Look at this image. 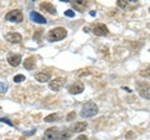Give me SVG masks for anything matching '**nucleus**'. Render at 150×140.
<instances>
[{
	"mask_svg": "<svg viewBox=\"0 0 150 140\" xmlns=\"http://www.w3.org/2000/svg\"><path fill=\"white\" fill-rule=\"evenodd\" d=\"M50 78H51V75H50V73H48V71H39V73H36L35 74V79L38 81H40V83H45V81H49L50 80Z\"/></svg>",
	"mask_w": 150,
	"mask_h": 140,
	"instance_id": "obj_12",
	"label": "nucleus"
},
{
	"mask_svg": "<svg viewBox=\"0 0 150 140\" xmlns=\"http://www.w3.org/2000/svg\"><path fill=\"white\" fill-rule=\"evenodd\" d=\"M64 78H55L51 81H49V88L53 91H59L64 86Z\"/></svg>",
	"mask_w": 150,
	"mask_h": 140,
	"instance_id": "obj_5",
	"label": "nucleus"
},
{
	"mask_svg": "<svg viewBox=\"0 0 150 140\" xmlns=\"http://www.w3.org/2000/svg\"><path fill=\"white\" fill-rule=\"evenodd\" d=\"M35 132H36V130H30V132L25 133V136H29V135H33V134H35Z\"/></svg>",
	"mask_w": 150,
	"mask_h": 140,
	"instance_id": "obj_26",
	"label": "nucleus"
},
{
	"mask_svg": "<svg viewBox=\"0 0 150 140\" xmlns=\"http://www.w3.org/2000/svg\"><path fill=\"white\" fill-rule=\"evenodd\" d=\"M30 19L34 23H36V24H46V23H48V20H46L43 15H40L39 13H35V11L30 13Z\"/></svg>",
	"mask_w": 150,
	"mask_h": 140,
	"instance_id": "obj_11",
	"label": "nucleus"
},
{
	"mask_svg": "<svg viewBox=\"0 0 150 140\" xmlns=\"http://www.w3.org/2000/svg\"><path fill=\"white\" fill-rule=\"evenodd\" d=\"M71 5L74 6L75 10L78 11H83L84 9L86 6V1H84V0H78V1H71Z\"/></svg>",
	"mask_w": 150,
	"mask_h": 140,
	"instance_id": "obj_15",
	"label": "nucleus"
},
{
	"mask_svg": "<svg viewBox=\"0 0 150 140\" xmlns=\"http://www.w3.org/2000/svg\"><path fill=\"white\" fill-rule=\"evenodd\" d=\"M58 119H59V115L58 114H50L48 116H45L44 121H45V123H53V121L58 120Z\"/></svg>",
	"mask_w": 150,
	"mask_h": 140,
	"instance_id": "obj_18",
	"label": "nucleus"
},
{
	"mask_svg": "<svg viewBox=\"0 0 150 140\" xmlns=\"http://www.w3.org/2000/svg\"><path fill=\"white\" fill-rule=\"evenodd\" d=\"M43 139L44 140H58L59 139V130L56 128H49L48 130H45Z\"/></svg>",
	"mask_w": 150,
	"mask_h": 140,
	"instance_id": "obj_6",
	"label": "nucleus"
},
{
	"mask_svg": "<svg viewBox=\"0 0 150 140\" xmlns=\"http://www.w3.org/2000/svg\"><path fill=\"white\" fill-rule=\"evenodd\" d=\"M0 121H1V123H6L8 125H10V127H13V125H14L10 120H9V119H5V118H1V119H0Z\"/></svg>",
	"mask_w": 150,
	"mask_h": 140,
	"instance_id": "obj_24",
	"label": "nucleus"
},
{
	"mask_svg": "<svg viewBox=\"0 0 150 140\" xmlns=\"http://www.w3.org/2000/svg\"><path fill=\"white\" fill-rule=\"evenodd\" d=\"M6 90H8V85H6V84L0 83V93L4 94V93H6Z\"/></svg>",
	"mask_w": 150,
	"mask_h": 140,
	"instance_id": "obj_21",
	"label": "nucleus"
},
{
	"mask_svg": "<svg viewBox=\"0 0 150 140\" xmlns=\"http://www.w3.org/2000/svg\"><path fill=\"white\" fill-rule=\"evenodd\" d=\"M138 91L142 98H144V99L149 100V84L148 83H143L140 84V85L138 86Z\"/></svg>",
	"mask_w": 150,
	"mask_h": 140,
	"instance_id": "obj_10",
	"label": "nucleus"
},
{
	"mask_svg": "<svg viewBox=\"0 0 150 140\" xmlns=\"http://www.w3.org/2000/svg\"><path fill=\"white\" fill-rule=\"evenodd\" d=\"M83 91H84V84L81 81H76V83H74L69 86V93L73 94V95L81 94Z\"/></svg>",
	"mask_w": 150,
	"mask_h": 140,
	"instance_id": "obj_7",
	"label": "nucleus"
},
{
	"mask_svg": "<svg viewBox=\"0 0 150 140\" xmlns=\"http://www.w3.org/2000/svg\"><path fill=\"white\" fill-rule=\"evenodd\" d=\"M75 116H76V114H75V111H71V113H70L68 116H67V120L68 121H70V120H73L74 118H75Z\"/></svg>",
	"mask_w": 150,
	"mask_h": 140,
	"instance_id": "obj_23",
	"label": "nucleus"
},
{
	"mask_svg": "<svg viewBox=\"0 0 150 140\" xmlns=\"http://www.w3.org/2000/svg\"><path fill=\"white\" fill-rule=\"evenodd\" d=\"M67 35H68L67 29L59 26V28H54V29L49 30L48 35H46V39H48V41H50V43H55V41H60V40L65 39Z\"/></svg>",
	"mask_w": 150,
	"mask_h": 140,
	"instance_id": "obj_1",
	"label": "nucleus"
},
{
	"mask_svg": "<svg viewBox=\"0 0 150 140\" xmlns=\"http://www.w3.org/2000/svg\"><path fill=\"white\" fill-rule=\"evenodd\" d=\"M64 14H65V16H68V18H74L75 16V13L71 10V9H68V10H65Z\"/></svg>",
	"mask_w": 150,
	"mask_h": 140,
	"instance_id": "obj_20",
	"label": "nucleus"
},
{
	"mask_svg": "<svg viewBox=\"0 0 150 140\" xmlns=\"http://www.w3.org/2000/svg\"><path fill=\"white\" fill-rule=\"evenodd\" d=\"M40 8L44 9L45 11H48L49 14H51V15L56 14V9H55V6L51 3H43V4H40Z\"/></svg>",
	"mask_w": 150,
	"mask_h": 140,
	"instance_id": "obj_13",
	"label": "nucleus"
},
{
	"mask_svg": "<svg viewBox=\"0 0 150 140\" xmlns=\"http://www.w3.org/2000/svg\"><path fill=\"white\" fill-rule=\"evenodd\" d=\"M70 136H71V132H69L68 129H65L62 134H59V139L60 140H68Z\"/></svg>",
	"mask_w": 150,
	"mask_h": 140,
	"instance_id": "obj_17",
	"label": "nucleus"
},
{
	"mask_svg": "<svg viewBox=\"0 0 150 140\" xmlns=\"http://www.w3.org/2000/svg\"><path fill=\"white\" fill-rule=\"evenodd\" d=\"M24 68L28 69V70H33L35 68V58L34 57H30V58H28L25 59V62H24Z\"/></svg>",
	"mask_w": 150,
	"mask_h": 140,
	"instance_id": "obj_16",
	"label": "nucleus"
},
{
	"mask_svg": "<svg viewBox=\"0 0 150 140\" xmlns=\"http://www.w3.org/2000/svg\"><path fill=\"white\" fill-rule=\"evenodd\" d=\"M5 39L6 41H9L11 44H18V43H20L23 38L19 33H9V34L5 35Z\"/></svg>",
	"mask_w": 150,
	"mask_h": 140,
	"instance_id": "obj_8",
	"label": "nucleus"
},
{
	"mask_svg": "<svg viewBox=\"0 0 150 140\" xmlns=\"http://www.w3.org/2000/svg\"><path fill=\"white\" fill-rule=\"evenodd\" d=\"M90 15L91 16H96V11H90Z\"/></svg>",
	"mask_w": 150,
	"mask_h": 140,
	"instance_id": "obj_27",
	"label": "nucleus"
},
{
	"mask_svg": "<svg viewBox=\"0 0 150 140\" xmlns=\"http://www.w3.org/2000/svg\"><path fill=\"white\" fill-rule=\"evenodd\" d=\"M126 5H128V3L124 1V0H119V1H118V6H119V8L125 9V8H126Z\"/></svg>",
	"mask_w": 150,
	"mask_h": 140,
	"instance_id": "obj_22",
	"label": "nucleus"
},
{
	"mask_svg": "<svg viewBox=\"0 0 150 140\" xmlns=\"http://www.w3.org/2000/svg\"><path fill=\"white\" fill-rule=\"evenodd\" d=\"M91 30L96 36H106L109 34V29H108V26L105 24H95Z\"/></svg>",
	"mask_w": 150,
	"mask_h": 140,
	"instance_id": "obj_4",
	"label": "nucleus"
},
{
	"mask_svg": "<svg viewBox=\"0 0 150 140\" xmlns=\"http://www.w3.org/2000/svg\"><path fill=\"white\" fill-rule=\"evenodd\" d=\"M98 110L99 109H98V105L95 104V103L88 101L86 104L83 105L80 115L83 116V118H93V116H95L98 114Z\"/></svg>",
	"mask_w": 150,
	"mask_h": 140,
	"instance_id": "obj_2",
	"label": "nucleus"
},
{
	"mask_svg": "<svg viewBox=\"0 0 150 140\" xmlns=\"http://www.w3.org/2000/svg\"><path fill=\"white\" fill-rule=\"evenodd\" d=\"M8 63H9V65H11V66H19L21 63V57L19 54H9Z\"/></svg>",
	"mask_w": 150,
	"mask_h": 140,
	"instance_id": "obj_9",
	"label": "nucleus"
},
{
	"mask_svg": "<svg viewBox=\"0 0 150 140\" xmlns=\"http://www.w3.org/2000/svg\"><path fill=\"white\" fill-rule=\"evenodd\" d=\"M86 127H88V124L85 123V121H79V123H75V125L73 127V132L81 133V132H84V130L86 129Z\"/></svg>",
	"mask_w": 150,
	"mask_h": 140,
	"instance_id": "obj_14",
	"label": "nucleus"
},
{
	"mask_svg": "<svg viewBox=\"0 0 150 140\" xmlns=\"http://www.w3.org/2000/svg\"><path fill=\"white\" fill-rule=\"evenodd\" d=\"M5 19L10 23H21L24 16H23V13L19 10V9H15V10L9 11L5 15Z\"/></svg>",
	"mask_w": 150,
	"mask_h": 140,
	"instance_id": "obj_3",
	"label": "nucleus"
},
{
	"mask_svg": "<svg viewBox=\"0 0 150 140\" xmlns=\"http://www.w3.org/2000/svg\"><path fill=\"white\" fill-rule=\"evenodd\" d=\"M75 140H88V136H85V135H79Z\"/></svg>",
	"mask_w": 150,
	"mask_h": 140,
	"instance_id": "obj_25",
	"label": "nucleus"
},
{
	"mask_svg": "<svg viewBox=\"0 0 150 140\" xmlns=\"http://www.w3.org/2000/svg\"><path fill=\"white\" fill-rule=\"evenodd\" d=\"M24 80H25V76L23 75V74H18V75L14 76V81H15V83H21Z\"/></svg>",
	"mask_w": 150,
	"mask_h": 140,
	"instance_id": "obj_19",
	"label": "nucleus"
}]
</instances>
